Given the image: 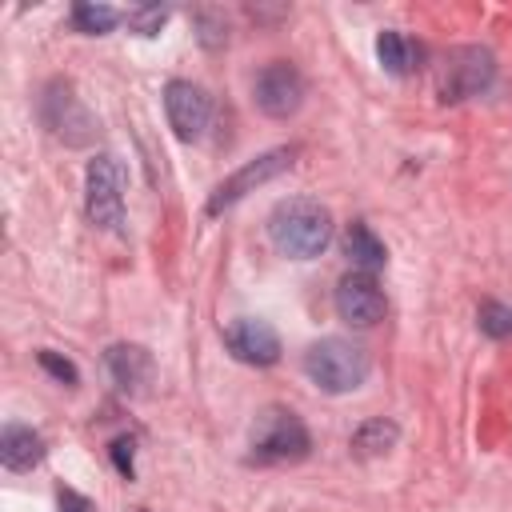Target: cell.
<instances>
[{
	"label": "cell",
	"mask_w": 512,
	"mask_h": 512,
	"mask_svg": "<svg viewBox=\"0 0 512 512\" xmlns=\"http://www.w3.org/2000/svg\"><path fill=\"white\" fill-rule=\"evenodd\" d=\"M268 236L288 260H312L332 240V212L312 196L280 200L268 216Z\"/></svg>",
	"instance_id": "6da1fadb"
},
{
	"label": "cell",
	"mask_w": 512,
	"mask_h": 512,
	"mask_svg": "<svg viewBox=\"0 0 512 512\" xmlns=\"http://www.w3.org/2000/svg\"><path fill=\"white\" fill-rule=\"evenodd\" d=\"M368 368H372V356L364 344L348 340V336H324L316 340L308 352H304V372L308 380L320 388V392H352L368 380Z\"/></svg>",
	"instance_id": "7a4b0ae2"
},
{
	"label": "cell",
	"mask_w": 512,
	"mask_h": 512,
	"mask_svg": "<svg viewBox=\"0 0 512 512\" xmlns=\"http://www.w3.org/2000/svg\"><path fill=\"white\" fill-rule=\"evenodd\" d=\"M492 80H496V56L480 44H460L440 60L436 96L444 104H460V100H472V96L488 92Z\"/></svg>",
	"instance_id": "3957f363"
},
{
	"label": "cell",
	"mask_w": 512,
	"mask_h": 512,
	"mask_svg": "<svg viewBox=\"0 0 512 512\" xmlns=\"http://www.w3.org/2000/svg\"><path fill=\"white\" fill-rule=\"evenodd\" d=\"M124 184L128 172L112 152H100L88 160L84 172V204H88V220L104 232H120L124 228Z\"/></svg>",
	"instance_id": "277c9868"
},
{
	"label": "cell",
	"mask_w": 512,
	"mask_h": 512,
	"mask_svg": "<svg viewBox=\"0 0 512 512\" xmlns=\"http://www.w3.org/2000/svg\"><path fill=\"white\" fill-rule=\"evenodd\" d=\"M312 448L308 428L288 408H264L252 424V460L260 464H296Z\"/></svg>",
	"instance_id": "5b68a950"
},
{
	"label": "cell",
	"mask_w": 512,
	"mask_h": 512,
	"mask_svg": "<svg viewBox=\"0 0 512 512\" xmlns=\"http://www.w3.org/2000/svg\"><path fill=\"white\" fill-rule=\"evenodd\" d=\"M292 160H296V148H272V152H260V156L244 160L232 176H224V180L216 184V192L208 196V212L216 216V212L232 208L236 200H244V196L256 192L260 184H268V180H276L280 172H288Z\"/></svg>",
	"instance_id": "8992f818"
},
{
	"label": "cell",
	"mask_w": 512,
	"mask_h": 512,
	"mask_svg": "<svg viewBox=\"0 0 512 512\" xmlns=\"http://www.w3.org/2000/svg\"><path fill=\"white\" fill-rule=\"evenodd\" d=\"M252 96H256V108L272 120H288L300 104H304V76L296 72V64L288 60H272L256 72V84H252Z\"/></svg>",
	"instance_id": "52a82bcc"
},
{
	"label": "cell",
	"mask_w": 512,
	"mask_h": 512,
	"mask_svg": "<svg viewBox=\"0 0 512 512\" xmlns=\"http://www.w3.org/2000/svg\"><path fill=\"white\" fill-rule=\"evenodd\" d=\"M40 116L52 128V136H60L68 144H88L92 132H96V120L88 116V108L80 104V96L72 92L68 80H52L48 84L44 104H40Z\"/></svg>",
	"instance_id": "ba28073f"
},
{
	"label": "cell",
	"mask_w": 512,
	"mask_h": 512,
	"mask_svg": "<svg viewBox=\"0 0 512 512\" xmlns=\"http://www.w3.org/2000/svg\"><path fill=\"white\" fill-rule=\"evenodd\" d=\"M164 112H168V124H172L176 140L192 144V140L204 136V128L212 120V100L192 80H168V88H164Z\"/></svg>",
	"instance_id": "9c48e42d"
},
{
	"label": "cell",
	"mask_w": 512,
	"mask_h": 512,
	"mask_svg": "<svg viewBox=\"0 0 512 512\" xmlns=\"http://www.w3.org/2000/svg\"><path fill=\"white\" fill-rule=\"evenodd\" d=\"M336 312L340 320H348L352 328H372L376 320H384L388 300L380 292V284L372 280V272H348L336 284Z\"/></svg>",
	"instance_id": "30bf717a"
},
{
	"label": "cell",
	"mask_w": 512,
	"mask_h": 512,
	"mask_svg": "<svg viewBox=\"0 0 512 512\" xmlns=\"http://www.w3.org/2000/svg\"><path fill=\"white\" fill-rule=\"evenodd\" d=\"M224 344L236 360L244 364H256V368H268L280 360V336L268 320H256V316H244L236 324L224 328Z\"/></svg>",
	"instance_id": "8fae6325"
},
{
	"label": "cell",
	"mask_w": 512,
	"mask_h": 512,
	"mask_svg": "<svg viewBox=\"0 0 512 512\" xmlns=\"http://www.w3.org/2000/svg\"><path fill=\"white\" fill-rule=\"evenodd\" d=\"M104 364H108L112 384L124 396H140L148 388V380H152V352L140 348V344H112L104 352Z\"/></svg>",
	"instance_id": "7c38bea8"
},
{
	"label": "cell",
	"mask_w": 512,
	"mask_h": 512,
	"mask_svg": "<svg viewBox=\"0 0 512 512\" xmlns=\"http://www.w3.org/2000/svg\"><path fill=\"white\" fill-rule=\"evenodd\" d=\"M44 460V436L28 424H8L0 432V464L8 472H28Z\"/></svg>",
	"instance_id": "4fadbf2b"
},
{
	"label": "cell",
	"mask_w": 512,
	"mask_h": 512,
	"mask_svg": "<svg viewBox=\"0 0 512 512\" xmlns=\"http://www.w3.org/2000/svg\"><path fill=\"white\" fill-rule=\"evenodd\" d=\"M344 252H348V260L356 264V272H376V268H384V260H388L384 240H380L364 220H352V224H348V232H344Z\"/></svg>",
	"instance_id": "5bb4252c"
},
{
	"label": "cell",
	"mask_w": 512,
	"mask_h": 512,
	"mask_svg": "<svg viewBox=\"0 0 512 512\" xmlns=\"http://www.w3.org/2000/svg\"><path fill=\"white\" fill-rule=\"evenodd\" d=\"M396 440H400L396 420H388V416H372V420H364V424L352 432L348 444H352V456H360V460H376V456L392 452Z\"/></svg>",
	"instance_id": "9a60e30c"
},
{
	"label": "cell",
	"mask_w": 512,
	"mask_h": 512,
	"mask_svg": "<svg viewBox=\"0 0 512 512\" xmlns=\"http://www.w3.org/2000/svg\"><path fill=\"white\" fill-rule=\"evenodd\" d=\"M376 56H380L384 72H392V76H404L412 68V44L400 32H392V28H384L376 36Z\"/></svg>",
	"instance_id": "2e32d148"
},
{
	"label": "cell",
	"mask_w": 512,
	"mask_h": 512,
	"mask_svg": "<svg viewBox=\"0 0 512 512\" xmlns=\"http://www.w3.org/2000/svg\"><path fill=\"white\" fill-rule=\"evenodd\" d=\"M116 20H120V16H116V8H108V4H92V0L72 4V24H76L80 32H88V36L108 32Z\"/></svg>",
	"instance_id": "e0dca14e"
},
{
	"label": "cell",
	"mask_w": 512,
	"mask_h": 512,
	"mask_svg": "<svg viewBox=\"0 0 512 512\" xmlns=\"http://www.w3.org/2000/svg\"><path fill=\"white\" fill-rule=\"evenodd\" d=\"M480 332L492 336V340L512 336V308L508 304H496V300L480 304Z\"/></svg>",
	"instance_id": "ac0fdd59"
},
{
	"label": "cell",
	"mask_w": 512,
	"mask_h": 512,
	"mask_svg": "<svg viewBox=\"0 0 512 512\" xmlns=\"http://www.w3.org/2000/svg\"><path fill=\"white\" fill-rule=\"evenodd\" d=\"M164 20H168V8H164V4H136V8L128 12V28H132L136 36H156Z\"/></svg>",
	"instance_id": "d6986e66"
},
{
	"label": "cell",
	"mask_w": 512,
	"mask_h": 512,
	"mask_svg": "<svg viewBox=\"0 0 512 512\" xmlns=\"http://www.w3.org/2000/svg\"><path fill=\"white\" fill-rule=\"evenodd\" d=\"M36 360H40V368H44L48 376H56V380H60V384H68V388H72V384L80 380V372H76V364H72L68 356H60V352H52V348H40V352H36Z\"/></svg>",
	"instance_id": "ffe728a7"
},
{
	"label": "cell",
	"mask_w": 512,
	"mask_h": 512,
	"mask_svg": "<svg viewBox=\"0 0 512 512\" xmlns=\"http://www.w3.org/2000/svg\"><path fill=\"white\" fill-rule=\"evenodd\" d=\"M196 24L204 28V32H200V44H204V48H220V44H228V24H224L220 12H208V8H204V12H196Z\"/></svg>",
	"instance_id": "44dd1931"
},
{
	"label": "cell",
	"mask_w": 512,
	"mask_h": 512,
	"mask_svg": "<svg viewBox=\"0 0 512 512\" xmlns=\"http://www.w3.org/2000/svg\"><path fill=\"white\" fill-rule=\"evenodd\" d=\"M136 440L132 436H116L112 440V464H116V472L124 476V480H132L136 476Z\"/></svg>",
	"instance_id": "7402d4cb"
},
{
	"label": "cell",
	"mask_w": 512,
	"mask_h": 512,
	"mask_svg": "<svg viewBox=\"0 0 512 512\" xmlns=\"http://www.w3.org/2000/svg\"><path fill=\"white\" fill-rule=\"evenodd\" d=\"M56 512H96V504L88 496H80L76 488H60L56 492Z\"/></svg>",
	"instance_id": "603a6c76"
},
{
	"label": "cell",
	"mask_w": 512,
	"mask_h": 512,
	"mask_svg": "<svg viewBox=\"0 0 512 512\" xmlns=\"http://www.w3.org/2000/svg\"><path fill=\"white\" fill-rule=\"evenodd\" d=\"M132 512H148V508H132Z\"/></svg>",
	"instance_id": "cb8c5ba5"
}]
</instances>
